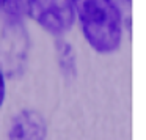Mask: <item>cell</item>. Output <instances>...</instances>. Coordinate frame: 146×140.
Here are the masks:
<instances>
[{"mask_svg": "<svg viewBox=\"0 0 146 140\" xmlns=\"http://www.w3.org/2000/svg\"><path fill=\"white\" fill-rule=\"evenodd\" d=\"M88 44L98 54H113L123 39V19L115 0H71Z\"/></svg>", "mask_w": 146, "mask_h": 140, "instance_id": "cell-1", "label": "cell"}, {"mask_svg": "<svg viewBox=\"0 0 146 140\" xmlns=\"http://www.w3.org/2000/svg\"><path fill=\"white\" fill-rule=\"evenodd\" d=\"M30 39L21 17H7L0 32V71L8 77H19L29 60Z\"/></svg>", "mask_w": 146, "mask_h": 140, "instance_id": "cell-2", "label": "cell"}, {"mask_svg": "<svg viewBox=\"0 0 146 140\" xmlns=\"http://www.w3.org/2000/svg\"><path fill=\"white\" fill-rule=\"evenodd\" d=\"M22 14L35 21L52 35H63L76 22V10L71 0H17Z\"/></svg>", "mask_w": 146, "mask_h": 140, "instance_id": "cell-3", "label": "cell"}, {"mask_svg": "<svg viewBox=\"0 0 146 140\" xmlns=\"http://www.w3.org/2000/svg\"><path fill=\"white\" fill-rule=\"evenodd\" d=\"M46 121L38 112L22 110L13 118L8 132L10 140H46Z\"/></svg>", "mask_w": 146, "mask_h": 140, "instance_id": "cell-4", "label": "cell"}, {"mask_svg": "<svg viewBox=\"0 0 146 140\" xmlns=\"http://www.w3.org/2000/svg\"><path fill=\"white\" fill-rule=\"evenodd\" d=\"M55 52H57V60L61 73L66 77H76V52H74V47L71 46V43L64 41L63 38H57L55 39Z\"/></svg>", "mask_w": 146, "mask_h": 140, "instance_id": "cell-5", "label": "cell"}, {"mask_svg": "<svg viewBox=\"0 0 146 140\" xmlns=\"http://www.w3.org/2000/svg\"><path fill=\"white\" fill-rule=\"evenodd\" d=\"M0 10L7 14V17H21L22 14L17 0H0Z\"/></svg>", "mask_w": 146, "mask_h": 140, "instance_id": "cell-6", "label": "cell"}, {"mask_svg": "<svg viewBox=\"0 0 146 140\" xmlns=\"http://www.w3.org/2000/svg\"><path fill=\"white\" fill-rule=\"evenodd\" d=\"M5 96H7V88H5V74L0 71V107L5 101Z\"/></svg>", "mask_w": 146, "mask_h": 140, "instance_id": "cell-7", "label": "cell"}]
</instances>
